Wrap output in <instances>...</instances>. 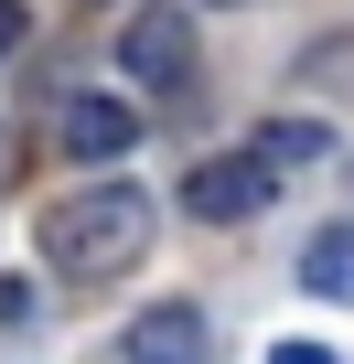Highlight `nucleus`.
Listing matches in <instances>:
<instances>
[{"label":"nucleus","mask_w":354,"mask_h":364,"mask_svg":"<svg viewBox=\"0 0 354 364\" xmlns=\"http://www.w3.org/2000/svg\"><path fill=\"white\" fill-rule=\"evenodd\" d=\"M43 257L65 279H118L150 257V193L140 182H97V193H65L43 215Z\"/></svg>","instance_id":"nucleus-1"},{"label":"nucleus","mask_w":354,"mask_h":364,"mask_svg":"<svg viewBox=\"0 0 354 364\" xmlns=\"http://www.w3.org/2000/svg\"><path fill=\"white\" fill-rule=\"evenodd\" d=\"M269 193H279V161H258V150H215V161L183 171L194 225H247V215H269Z\"/></svg>","instance_id":"nucleus-2"},{"label":"nucleus","mask_w":354,"mask_h":364,"mask_svg":"<svg viewBox=\"0 0 354 364\" xmlns=\"http://www.w3.org/2000/svg\"><path fill=\"white\" fill-rule=\"evenodd\" d=\"M118 65H129V86H183V75H194V0L129 11V33H118Z\"/></svg>","instance_id":"nucleus-3"},{"label":"nucleus","mask_w":354,"mask_h":364,"mask_svg":"<svg viewBox=\"0 0 354 364\" xmlns=\"http://www.w3.org/2000/svg\"><path fill=\"white\" fill-rule=\"evenodd\" d=\"M54 139H65L76 161H129V150H140V107H129V97H108V86H86V97H65Z\"/></svg>","instance_id":"nucleus-4"},{"label":"nucleus","mask_w":354,"mask_h":364,"mask_svg":"<svg viewBox=\"0 0 354 364\" xmlns=\"http://www.w3.org/2000/svg\"><path fill=\"white\" fill-rule=\"evenodd\" d=\"M204 311L194 300H161V311H140L129 321V343H118V364H204Z\"/></svg>","instance_id":"nucleus-5"},{"label":"nucleus","mask_w":354,"mask_h":364,"mask_svg":"<svg viewBox=\"0 0 354 364\" xmlns=\"http://www.w3.org/2000/svg\"><path fill=\"white\" fill-rule=\"evenodd\" d=\"M301 289L311 300H354V225H322L301 247Z\"/></svg>","instance_id":"nucleus-6"},{"label":"nucleus","mask_w":354,"mask_h":364,"mask_svg":"<svg viewBox=\"0 0 354 364\" xmlns=\"http://www.w3.org/2000/svg\"><path fill=\"white\" fill-rule=\"evenodd\" d=\"M333 139H322V118H269L258 129V161H279V171H301V161H322Z\"/></svg>","instance_id":"nucleus-7"},{"label":"nucleus","mask_w":354,"mask_h":364,"mask_svg":"<svg viewBox=\"0 0 354 364\" xmlns=\"http://www.w3.org/2000/svg\"><path fill=\"white\" fill-rule=\"evenodd\" d=\"M269 364H333L322 343H269Z\"/></svg>","instance_id":"nucleus-8"},{"label":"nucleus","mask_w":354,"mask_h":364,"mask_svg":"<svg viewBox=\"0 0 354 364\" xmlns=\"http://www.w3.org/2000/svg\"><path fill=\"white\" fill-rule=\"evenodd\" d=\"M22 43V0H0V54H11Z\"/></svg>","instance_id":"nucleus-9"},{"label":"nucleus","mask_w":354,"mask_h":364,"mask_svg":"<svg viewBox=\"0 0 354 364\" xmlns=\"http://www.w3.org/2000/svg\"><path fill=\"white\" fill-rule=\"evenodd\" d=\"M215 11H236V0H215Z\"/></svg>","instance_id":"nucleus-10"}]
</instances>
